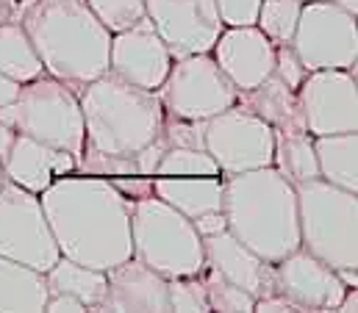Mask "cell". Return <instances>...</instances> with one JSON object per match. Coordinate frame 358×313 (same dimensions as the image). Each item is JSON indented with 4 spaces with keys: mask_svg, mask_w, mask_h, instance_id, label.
Masks as SVG:
<instances>
[{
    "mask_svg": "<svg viewBox=\"0 0 358 313\" xmlns=\"http://www.w3.org/2000/svg\"><path fill=\"white\" fill-rule=\"evenodd\" d=\"M0 119L17 133H28L50 147L67 150L81 161L84 156V114L78 92L53 75L20 83V94L11 105L0 108Z\"/></svg>",
    "mask_w": 358,
    "mask_h": 313,
    "instance_id": "7",
    "label": "cell"
},
{
    "mask_svg": "<svg viewBox=\"0 0 358 313\" xmlns=\"http://www.w3.org/2000/svg\"><path fill=\"white\" fill-rule=\"evenodd\" d=\"M84 114V153L136 158L162 136L164 105L159 92L134 86L111 70L78 89Z\"/></svg>",
    "mask_w": 358,
    "mask_h": 313,
    "instance_id": "4",
    "label": "cell"
},
{
    "mask_svg": "<svg viewBox=\"0 0 358 313\" xmlns=\"http://www.w3.org/2000/svg\"><path fill=\"white\" fill-rule=\"evenodd\" d=\"M306 70H356L358 25L356 14L334 0L303 3L294 36L289 42Z\"/></svg>",
    "mask_w": 358,
    "mask_h": 313,
    "instance_id": "8",
    "label": "cell"
},
{
    "mask_svg": "<svg viewBox=\"0 0 358 313\" xmlns=\"http://www.w3.org/2000/svg\"><path fill=\"white\" fill-rule=\"evenodd\" d=\"M314 153L322 180L358 191V131L314 136Z\"/></svg>",
    "mask_w": 358,
    "mask_h": 313,
    "instance_id": "23",
    "label": "cell"
},
{
    "mask_svg": "<svg viewBox=\"0 0 358 313\" xmlns=\"http://www.w3.org/2000/svg\"><path fill=\"white\" fill-rule=\"evenodd\" d=\"M339 277H342V283H345L348 289L358 286V269H339Z\"/></svg>",
    "mask_w": 358,
    "mask_h": 313,
    "instance_id": "41",
    "label": "cell"
},
{
    "mask_svg": "<svg viewBox=\"0 0 358 313\" xmlns=\"http://www.w3.org/2000/svg\"><path fill=\"white\" fill-rule=\"evenodd\" d=\"M0 169H3L6 180L17 183L34 194H42L53 180H59L70 172H78V158L70 156L67 150L50 147L28 133H17Z\"/></svg>",
    "mask_w": 358,
    "mask_h": 313,
    "instance_id": "19",
    "label": "cell"
},
{
    "mask_svg": "<svg viewBox=\"0 0 358 313\" xmlns=\"http://www.w3.org/2000/svg\"><path fill=\"white\" fill-rule=\"evenodd\" d=\"M131 255L167 280L200 275L206 266L203 238L192 219L156 194L131 203Z\"/></svg>",
    "mask_w": 358,
    "mask_h": 313,
    "instance_id": "6",
    "label": "cell"
},
{
    "mask_svg": "<svg viewBox=\"0 0 358 313\" xmlns=\"http://www.w3.org/2000/svg\"><path fill=\"white\" fill-rule=\"evenodd\" d=\"M100 311L167 313V277L131 255L122 263L106 269V300Z\"/></svg>",
    "mask_w": 358,
    "mask_h": 313,
    "instance_id": "17",
    "label": "cell"
},
{
    "mask_svg": "<svg viewBox=\"0 0 358 313\" xmlns=\"http://www.w3.org/2000/svg\"><path fill=\"white\" fill-rule=\"evenodd\" d=\"M0 255L39 272H48L62 255L39 194L11 180L0 183Z\"/></svg>",
    "mask_w": 358,
    "mask_h": 313,
    "instance_id": "10",
    "label": "cell"
},
{
    "mask_svg": "<svg viewBox=\"0 0 358 313\" xmlns=\"http://www.w3.org/2000/svg\"><path fill=\"white\" fill-rule=\"evenodd\" d=\"M0 73L17 83H28L45 75V67L20 20L0 22Z\"/></svg>",
    "mask_w": 358,
    "mask_h": 313,
    "instance_id": "26",
    "label": "cell"
},
{
    "mask_svg": "<svg viewBox=\"0 0 358 313\" xmlns=\"http://www.w3.org/2000/svg\"><path fill=\"white\" fill-rule=\"evenodd\" d=\"M225 25H256L262 0H214Z\"/></svg>",
    "mask_w": 358,
    "mask_h": 313,
    "instance_id": "34",
    "label": "cell"
},
{
    "mask_svg": "<svg viewBox=\"0 0 358 313\" xmlns=\"http://www.w3.org/2000/svg\"><path fill=\"white\" fill-rule=\"evenodd\" d=\"M3 180H6V177H3V169H0V183H3Z\"/></svg>",
    "mask_w": 358,
    "mask_h": 313,
    "instance_id": "43",
    "label": "cell"
},
{
    "mask_svg": "<svg viewBox=\"0 0 358 313\" xmlns=\"http://www.w3.org/2000/svg\"><path fill=\"white\" fill-rule=\"evenodd\" d=\"M17 94H20V83H17V80H11L8 75H3V73H0V108L11 105V103L17 100Z\"/></svg>",
    "mask_w": 358,
    "mask_h": 313,
    "instance_id": "38",
    "label": "cell"
},
{
    "mask_svg": "<svg viewBox=\"0 0 358 313\" xmlns=\"http://www.w3.org/2000/svg\"><path fill=\"white\" fill-rule=\"evenodd\" d=\"M14 136H17V131H14L8 122L0 119V163L8 156V150H11V145H14Z\"/></svg>",
    "mask_w": 358,
    "mask_h": 313,
    "instance_id": "39",
    "label": "cell"
},
{
    "mask_svg": "<svg viewBox=\"0 0 358 313\" xmlns=\"http://www.w3.org/2000/svg\"><path fill=\"white\" fill-rule=\"evenodd\" d=\"M92 8V14L111 31H125L145 20V0H84Z\"/></svg>",
    "mask_w": 358,
    "mask_h": 313,
    "instance_id": "30",
    "label": "cell"
},
{
    "mask_svg": "<svg viewBox=\"0 0 358 313\" xmlns=\"http://www.w3.org/2000/svg\"><path fill=\"white\" fill-rule=\"evenodd\" d=\"M211 56L239 92L259 86L275 67V45L259 25H225Z\"/></svg>",
    "mask_w": 358,
    "mask_h": 313,
    "instance_id": "16",
    "label": "cell"
},
{
    "mask_svg": "<svg viewBox=\"0 0 358 313\" xmlns=\"http://www.w3.org/2000/svg\"><path fill=\"white\" fill-rule=\"evenodd\" d=\"M167 300L170 311L178 313H208V300L200 275H186V277H170L167 280Z\"/></svg>",
    "mask_w": 358,
    "mask_h": 313,
    "instance_id": "31",
    "label": "cell"
},
{
    "mask_svg": "<svg viewBox=\"0 0 358 313\" xmlns=\"http://www.w3.org/2000/svg\"><path fill=\"white\" fill-rule=\"evenodd\" d=\"M170 67H173V56L148 17L125 31L111 34L108 70L122 80L159 92Z\"/></svg>",
    "mask_w": 358,
    "mask_h": 313,
    "instance_id": "14",
    "label": "cell"
},
{
    "mask_svg": "<svg viewBox=\"0 0 358 313\" xmlns=\"http://www.w3.org/2000/svg\"><path fill=\"white\" fill-rule=\"evenodd\" d=\"M153 194L194 219L222 211V175H153Z\"/></svg>",
    "mask_w": 358,
    "mask_h": 313,
    "instance_id": "20",
    "label": "cell"
},
{
    "mask_svg": "<svg viewBox=\"0 0 358 313\" xmlns=\"http://www.w3.org/2000/svg\"><path fill=\"white\" fill-rule=\"evenodd\" d=\"M356 311H358V286H353V289L345 291L342 303L336 305V313H356Z\"/></svg>",
    "mask_w": 358,
    "mask_h": 313,
    "instance_id": "40",
    "label": "cell"
},
{
    "mask_svg": "<svg viewBox=\"0 0 358 313\" xmlns=\"http://www.w3.org/2000/svg\"><path fill=\"white\" fill-rule=\"evenodd\" d=\"M20 25L45 73L76 92L108 70L111 31L84 0H31L20 14Z\"/></svg>",
    "mask_w": 358,
    "mask_h": 313,
    "instance_id": "2",
    "label": "cell"
},
{
    "mask_svg": "<svg viewBox=\"0 0 358 313\" xmlns=\"http://www.w3.org/2000/svg\"><path fill=\"white\" fill-rule=\"evenodd\" d=\"M222 214L228 233L269 263L300 249L297 191L275 166L222 175Z\"/></svg>",
    "mask_w": 358,
    "mask_h": 313,
    "instance_id": "3",
    "label": "cell"
},
{
    "mask_svg": "<svg viewBox=\"0 0 358 313\" xmlns=\"http://www.w3.org/2000/svg\"><path fill=\"white\" fill-rule=\"evenodd\" d=\"M39 203L64 258L103 272L131 258V200L108 177L70 172Z\"/></svg>",
    "mask_w": 358,
    "mask_h": 313,
    "instance_id": "1",
    "label": "cell"
},
{
    "mask_svg": "<svg viewBox=\"0 0 358 313\" xmlns=\"http://www.w3.org/2000/svg\"><path fill=\"white\" fill-rule=\"evenodd\" d=\"M275 283L283 297H289L300 311H336L348 286L339 272L331 269L317 255L303 247L275 261Z\"/></svg>",
    "mask_w": 358,
    "mask_h": 313,
    "instance_id": "15",
    "label": "cell"
},
{
    "mask_svg": "<svg viewBox=\"0 0 358 313\" xmlns=\"http://www.w3.org/2000/svg\"><path fill=\"white\" fill-rule=\"evenodd\" d=\"M303 3H311V0H303Z\"/></svg>",
    "mask_w": 358,
    "mask_h": 313,
    "instance_id": "44",
    "label": "cell"
},
{
    "mask_svg": "<svg viewBox=\"0 0 358 313\" xmlns=\"http://www.w3.org/2000/svg\"><path fill=\"white\" fill-rule=\"evenodd\" d=\"M303 0H262L256 25L264 31L272 45H289L297 28Z\"/></svg>",
    "mask_w": 358,
    "mask_h": 313,
    "instance_id": "28",
    "label": "cell"
},
{
    "mask_svg": "<svg viewBox=\"0 0 358 313\" xmlns=\"http://www.w3.org/2000/svg\"><path fill=\"white\" fill-rule=\"evenodd\" d=\"M253 311H259V313H272V311L300 313V308H297V305H294L289 297H283L280 291H275V294H269V297H262V300H256Z\"/></svg>",
    "mask_w": 358,
    "mask_h": 313,
    "instance_id": "37",
    "label": "cell"
},
{
    "mask_svg": "<svg viewBox=\"0 0 358 313\" xmlns=\"http://www.w3.org/2000/svg\"><path fill=\"white\" fill-rule=\"evenodd\" d=\"M239 105L253 111L256 117H262L272 131L280 133H300L306 131V119L300 111V100L297 92L289 89L275 73L267 75L259 86L239 92Z\"/></svg>",
    "mask_w": 358,
    "mask_h": 313,
    "instance_id": "21",
    "label": "cell"
},
{
    "mask_svg": "<svg viewBox=\"0 0 358 313\" xmlns=\"http://www.w3.org/2000/svg\"><path fill=\"white\" fill-rule=\"evenodd\" d=\"M336 6H342L345 11H350V14H358V0H334Z\"/></svg>",
    "mask_w": 358,
    "mask_h": 313,
    "instance_id": "42",
    "label": "cell"
},
{
    "mask_svg": "<svg viewBox=\"0 0 358 313\" xmlns=\"http://www.w3.org/2000/svg\"><path fill=\"white\" fill-rule=\"evenodd\" d=\"M200 280L206 289V300H208V311L220 313H253L256 297L248 294L245 289H239L236 283H231L228 277H222L217 269H211L208 263L200 269Z\"/></svg>",
    "mask_w": 358,
    "mask_h": 313,
    "instance_id": "27",
    "label": "cell"
},
{
    "mask_svg": "<svg viewBox=\"0 0 358 313\" xmlns=\"http://www.w3.org/2000/svg\"><path fill=\"white\" fill-rule=\"evenodd\" d=\"M145 17L167 45L173 61L211 53L225 28L214 0H145Z\"/></svg>",
    "mask_w": 358,
    "mask_h": 313,
    "instance_id": "13",
    "label": "cell"
},
{
    "mask_svg": "<svg viewBox=\"0 0 358 313\" xmlns=\"http://www.w3.org/2000/svg\"><path fill=\"white\" fill-rule=\"evenodd\" d=\"M45 313H87V305L70 294H48Z\"/></svg>",
    "mask_w": 358,
    "mask_h": 313,
    "instance_id": "36",
    "label": "cell"
},
{
    "mask_svg": "<svg viewBox=\"0 0 358 313\" xmlns=\"http://www.w3.org/2000/svg\"><path fill=\"white\" fill-rule=\"evenodd\" d=\"M203 255H206V263L211 269H217L222 277H228L231 283H236L239 289L253 294L256 300L278 291L275 266L264 261L262 255H256L248 244H242L228 231L217 235H206L203 238Z\"/></svg>",
    "mask_w": 358,
    "mask_h": 313,
    "instance_id": "18",
    "label": "cell"
},
{
    "mask_svg": "<svg viewBox=\"0 0 358 313\" xmlns=\"http://www.w3.org/2000/svg\"><path fill=\"white\" fill-rule=\"evenodd\" d=\"M206 122L203 119H183L173 117L164 111V122H162V139L167 142V147H194V150H206Z\"/></svg>",
    "mask_w": 358,
    "mask_h": 313,
    "instance_id": "32",
    "label": "cell"
},
{
    "mask_svg": "<svg viewBox=\"0 0 358 313\" xmlns=\"http://www.w3.org/2000/svg\"><path fill=\"white\" fill-rule=\"evenodd\" d=\"M48 294H70L87 305V311H100L106 300V272L92 269L78 261L59 255V261L45 272Z\"/></svg>",
    "mask_w": 358,
    "mask_h": 313,
    "instance_id": "24",
    "label": "cell"
},
{
    "mask_svg": "<svg viewBox=\"0 0 358 313\" xmlns=\"http://www.w3.org/2000/svg\"><path fill=\"white\" fill-rule=\"evenodd\" d=\"M192 225H194V231L200 233V238H206V235H217V233H222V231H228V225H225V214H222V211L200 214V217H194V219H192Z\"/></svg>",
    "mask_w": 358,
    "mask_h": 313,
    "instance_id": "35",
    "label": "cell"
},
{
    "mask_svg": "<svg viewBox=\"0 0 358 313\" xmlns=\"http://www.w3.org/2000/svg\"><path fill=\"white\" fill-rule=\"evenodd\" d=\"M300 247L331 269H358V191L322 177L294 186Z\"/></svg>",
    "mask_w": 358,
    "mask_h": 313,
    "instance_id": "5",
    "label": "cell"
},
{
    "mask_svg": "<svg viewBox=\"0 0 358 313\" xmlns=\"http://www.w3.org/2000/svg\"><path fill=\"white\" fill-rule=\"evenodd\" d=\"M272 73L283 80L289 89H294V92L300 89L303 78L308 75L306 64L300 61V56L294 53L292 45H275V67H272Z\"/></svg>",
    "mask_w": 358,
    "mask_h": 313,
    "instance_id": "33",
    "label": "cell"
},
{
    "mask_svg": "<svg viewBox=\"0 0 358 313\" xmlns=\"http://www.w3.org/2000/svg\"><path fill=\"white\" fill-rule=\"evenodd\" d=\"M206 153L214 158L222 175H239L250 169L272 166L275 131L262 117L239 103L206 119Z\"/></svg>",
    "mask_w": 358,
    "mask_h": 313,
    "instance_id": "11",
    "label": "cell"
},
{
    "mask_svg": "<svg viewBox=\"0 0 358 313\" xmlns=\"http://www.w3.org/2000/svg\"><path fill=\"white\" fill-rule=\"evenodd\" d=\"M159 100L173 117L206 122L236 105L239 89L220 70L211 53H194L173 61L164 83L159 86Z\"/></svg>",
    "mask_w": 358,
    "mask_h": 313,
    "instance_id": "9",
    "label": "cell"
},
{
    "mask_svg": "<svg viewBox=\"0 0 358 313\" xmlns=\"http://www.w3.org/2000/svg\"><path fill=\"white\" fill-rule=\"evenodd\" d=\"M45 303V272L0 255V313H42Z\"/></svg>",
    "mask_w": 358,
    "mask_h": 313,
    "instance_id": "22",
    "label": "cell"
},
{
    "mask_svg": "<svg viewBox=\"0 0 358 313\" xmlns=\"http://www.w3.org/2000/svg\"><path fill=\"white\" fill-rule=\"evenodd\" d=\"M297 100L311 136L358 131L356 70H308Z\"/></svg>",
    "mask_w": 358,
    "mask_h": 313,
    "instance_id": "12",
    "label": "cell"
},
{
    "mask_svg": "<svg viewBox=\"0 0 358 313\" xmlns=\"http://www.w3.org/2000/svg\"><path fill=\"white\" fill-rule=\"evenodd\" d=\"M272 166L292 186L317 180L320 177V166H317V153H314V136L308 131H300V133H280V131H275Z\"/></svg>",
    "mask_w": 358,
    "mask_h": 313,
    "instance_id": "25",
    "label": "cell"
},
{
    "mask_svg": "<svg viewBox=\"0 0 358 313\" xmlns=\"http://www.w3.org/2000/svg\"><path fill=\"white\" fill-rule=\"evenodd\" d=\"M156 175H222V172L206 150L167 147L156 166Z\"/></svg>",
    "mask_w": 358,
    "mask_h": 313,
    "instance_id": "29",
    "label": "cell"
}]
</instances>
